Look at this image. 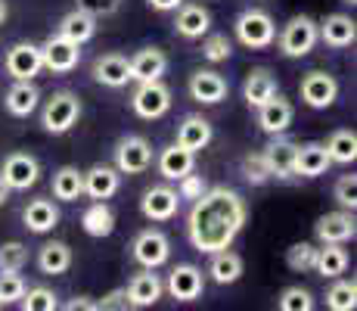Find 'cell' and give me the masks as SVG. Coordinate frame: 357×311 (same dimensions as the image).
<instances>
[{
    "instance_id": "1",
    "label": "cell",
    "mask_w": 357,
    "mask_h": 311,
    "mask_svg": "<svg viewBox=\"0 0 357 311\" xmlns=\"http://www.w3.org/2000/svg\"><path fill=\"white\" fill-rule=\"evenodd\" d=\"M245 224V203L230 187H211L202 196L193 199L187 218V237L199 252H218L230 249L236 233Z\"/></svg>"
},
{
    "instance_id": "2",
    "label": "cell",
    "mask_w": 357,
    "mask_h": 311,
    "mask_svg": "<svg viewBox=\"0 0 357 311\" xmlns=\"http://www.w3.org/2000/svg\"><path fill=\"white\" fill-rule=\"evenodd\" d=\"M233 31H236L239 44L249 47V50H264L277 38V25L264 10H243L233 22Z\"/></svg>"
},
{
    "instance_id": "3",
    "label": "cell",
    "mask_w": 357,
    "mask_h": 311,
    "mask_svg": "<svg viewBox=\"0 0 357 311\" xmlns=\"http://www.w3.org/2000/svg\"><path fill=\"white\" fill-rule=\"evenodd\" d=\"M78 119H81V100L72 91H56L44 103V113H40V124L50 134H66V131L75 128Z\"/></svg>"
},
{
    "instance_id": "4",
    "label": "cell",
    "mask_w": 357,
    "mask_h": 311,
    "mask_svg": "<svg viewBox=\"0 0 357 311\" xmlns=\"http://www.w3.org/2000/svg\"><path fill=\"white\" fill-rule=\"evenodd\" d=\"M317 41H320L317 22H314L311 16H292L289 22H286L283 34H280V50H283V57H289V59H301L314 50Z\"/></svg>"
},
{
    "instance_id": "5",
    "label": "cell",
    "mask_w": 357,
    "mask_h": 311,
    "mask_svg": "<svg viewBox=\"0 0 357 311\" xmlns=\"http://www.w3.org/2000/svg\"><path fill=\"white\" fill-rule=\"evenodd\" d=\"M137 91L130 96V106H134V113L140 115V119L153 122V119H162L165 113L171 109V91L162 85V78L155 81H137Z\"/></svg>"
},
{
    "instance_id": "6",
    "label": "cell",
    "mask_w": 357,
    "mask_h": 311,
    "mask_svg": "<svg viewBox=\"0 0 357 311\" xmlns=\"http://www.w3.org/2000/svg\"><path fill=\"white\" fill-rule=\"evenodd\" d=\"M149 165H153V147H149L146 137H140V134L121 137L119 147H115V168L121 175H140Z\"/></svg>"
},
{
    "instance_id": "7",
    "label": "cell",
    "mask_w": 357,
    "mask_h": 311,
    "mask_svg": "<svg viewBox=\"0 0 357 311\" xmlns=\"http://www.w3.org/2000/svg\"><path fill=\"white\" fill-rule=\"evenodd\" d=\"M78 59H81V44L63 38V34H53V38H47L40 44V62H44V68H50L56 75L72 72L78 66Z\"/></svg>"
},
{
    "instance_id": "8",
    "label": "cell",
    "mask_w": 357,
    "mask_h": 311,
    "mask_svg": "<svg viewBox=\"0 0 357 311\" xmlns=\"http://www.w3.org/2000/svg\"><path fill=\"white\" fill-rule=\"evenodd\" d=\"M3 184L10 190H29L40 178V162L31 153H10L3 159V171H0Z\"/></svg>"
},
{
    "instance_id": "9",
    "label": "cell",
    "mask_w": 357,
    "mask_h": 311,
    "mask_svg": "<svg viewBox=\"0 0 357 311\" xmlns=\"http://www.w3.org/2000/svg\"><path fill=\"white\" fill-rule=\"evenodd\" d=\"M6 75L16 81H31L34 75L44 68V62H40V47L29 44V41H22V44H13L10 50H6Z\"/></svg>"
},
{
    "instance_id": "10",
    "label": "cell",
    "mask_w": 357,
    "mask_h": 311,
    "mask_svg": "<svg viewBox=\"0 0 357 311\" xmlns=\"http://www.w3.org/2000/svg\"><path fill=\"white\" fill-rule=\"evenodd\" d=\"M130 249H134V259L140 261L143 268H153V271L171 259V243L162 231H140Z\"/></svg>"
},
{
    "instance_id": "11",
    "label": "cell",
    "mask_w": 357,
    "mask_h": 311,
    "mask_svg": "<svg viewBox=\"0 0 357 311\" xmlns=\"http://www.w3.org/2000/svg\"><path fill=\"white\" fill-rule=\"evenodd\" d=\"M335 96H339V81L329 72H307L305 78H301V100L311 109L333 106Z\"/></svg>"
},
{
    "instance_id": "12",
    "label": "cell",
    "mask_w": 357,
    "mask_h": 311,
    "mask_svg": "<svg viewBox=\"0 0 357 311\" xmlns=\"http://www.w3.org/2000/svg\"><path fill=\"white\" fill-rule=\"evenodd\" d=\"M177 205H181V196L171 187H149L140 199V212L149 221H168L177 215Z\"/></svg>"
},
{
    "instance_id": "13",
    "label": "cell",
    "mask_w": 357,
    "mask_h": 311,
    "mask_svg": "<svg viewBox=\"0 0 357 311\" xmlns=\"http://www.w3.org/2000/svg\"><path fill=\"white\" fill-rule=\"evenodd\" d=\"M227 91H230L227 81L218 72H211V68H199V72L190 75V96H193L196 103L215 106V103H221L224 96H227Z\"/></svg>"
},
{
    "instance_id": "14",
    "label": "cell",
    "mask_w": 357,
    "mask_h": 311,
    "mask_svg": "<svg viewBox=\"0 0 357 311\" xmlns=\"http://www.w3.org/2000/svg\"><path fill=\"white\" fill-rule=\"evenodd\" d=\"M320 243H348L354 237V212L342 209V212H326L324 218L314 224Z\"/></svg>"
},
{
    "instance_id": "15",
    "label": "cell",
    "mask_w": 357,
    "mask_h": 311,
    "mask_svg": "<svg viewBox=\"0 0 357 311\" xmlns=\"http://www.w3.org/2000/svg\"><path fill=\"white\" fill-rule=\"evenodd\" d=\"M292 103L289 100H283L280 94H273L271 100H264L258 106V124H261V131L264 134H283L286 128L292 124Z\"/></svg>"
},
{
    "instance_id": "16",
    "label": "cell",
    "mask_w": 357,
    "mask_h": 311,
    "mask_svg": "<svg viewBox=\"0 0 357 311\" xmlns=\"http://www.w3.org/2000/svg\"><path fill=\"white\" fill-rule=\"evenodd\" d=\"M205 277L196 265H177L174 271L168 274V293L174 296L177 302H193L202 296Z\"/></svg>"
},
{
    "instance_id": "17",
    "label": "cell",
    "mask_w": 357,
    "mask_h": 311,
    "mask_svg": "<svg viewBox=\"0 0 357 311\" xmlns=\"http://www.w3.org/2000/svg\"><path fill=\"white\" fill-rule=\"evenodd\" d=\"M211 29V13L202 3H181L177 6V19H174V31L187 41H196L202 34H208Z\"/></svg>"
},
{
    "instance_id": "18",
    "label": "cell",
    "mask_w": 357,
    "mask_h": 311,
    "mask_svg": "<svg viewBox=\"0 0 357 311\" xmlns=\"http://www.w3.org/2000/svg\"><path fill=\"white\" fill-rule=\"evenodd\" d=\"M93 81L102 85V87H112V91L125 87L130 81L128 57H121V53H106V57H100L97 62H93Z\"/></svg>"
},
{
    "instance_id": "19",
    "label": "cell",
    "mask_w": 357,
    "mask_h": 311,
    "mask_svg": "<svg viewBox=\"0 0 357 311\" xmlns=\"http://www.w3.org/2000/svg\"><path fill=\"white\" fill-rule=\"evenodd\" d=\"M295 147L298 143L273 134V140L264 147V162L271 168V178H292L295 175Z\"/></svg>"
},
{
    "instance_id": "20",
    "label": "cell",
    "mask_w": 357,
    "mask_h": 311,
    "mask_svg": "<svg viewBox=\"0 0 357 311\" xmlns=\"http://www.w3.org/2000/svg\"><path fill=\"white\" fill-rule=\"evenodd\" d=\"M128 62H130V81H155L168 68V57H165V50H159V47H143Z\"/></svg>"
},
{
    "instance_id": "21",
    "label": "cell",
    "mask_w": 357,
    "mask_h": 311,
    "mask_svg": "<svg viewBox=\"0 0 357 311\" xmlns=\"http://www.w3.org/2000/svg\"><path fill=\"white\" fill-rule=\"evenodd\" d=\"M162 280L159 274H153V268L140 271L137 277H130L128 283V299H130V308H149L162 299Z\"/></svg>"
},
{
    "instance_id": "22",
    "label": "cell",
    "mask_w": 357,
    "mask_h": 311,
    "mask_svg": "<svg viewBox=\"0 0 357 311\" xmlns=\"http://www.w3.org/2000/svg\"><path fill=\"white\" fill-rule=\"evenodd\" d=\"M317 34L329 47H351L357 38V22L351 16H345V13H333V16H326L317 25Z\"/></svg>"
},
{
    "instance_id": "23",
    "label": "cell",
    "mask_w": 357,
    "mask_h": 311,
    "mask_svg": "<svg viewBox=\"0 0 357 311\" xmlns=\"http://www.w3.org/2000/svg\"><path fill=\"white\" fill-rule=\"evenodd\" d=\"M333 165L324 143H301L295 147V175L301 178H320L326 175V168Z\"/></svg>"
},
{
    "instance_id": "24",
    "label": "cell",
    "mask_w": 357,
    "mask_h": 311,
    "mask_svg": "<svg viewBox=\"0 0 357 311\" xmlns=\"http://www.w3.org/2000/svg\"><path fill=\"white\" fill-rule=\"evenodd\" d=\"M121 184V171L112 168V165H93L84 175V193L91 199H109L119 193Z\"/></svg>"
},
{
    "instance_id": "25",
    "label": "cell",
    "mask_w": 357,
    "mask_h": 311,
    "mask_svg": "<svg viewBox=\"0 0 357 311\" xmlns=\"http://www.w3.org/2000/svg\"><path fill=\"white\" fill-rule=\"evenodd\" d=\"M196 165V153L193 150H183L181 143H174V147L162 150L159 156V175L165 181H181L183 175H190Z\"/></svg>"
},
{
    "instance_id": "26",
    "label": "cell",
    "mask_w": 357,
    "mask_h": 311,
    "mask_svg": "<svg viewBox=\"0 0 357 311\" xmlns=\"http://www.w3.org/2000/svg\"><path fill=\"white\" fill-rule=\"evenodd\" d=\"M38 100H40V91L31 85V81H16V85H13L10 91L3 94L6 113L16 115V119H25V115H31L34 109H38Z\"/></svg>"
},
{
    "instance_id": "27",
    "label": "cell",
    "mask_w": 357,
    "mask_h": 311,
    "mask_svg": "<svg viewBox=\"0 0 357 311\" xmlns=\"http://www.w3.org/2000/svg\"><path fill=\"white\" fill-rule=\"evenodd\" d=\"M59 34L68 41H75V44H87V41L97 34V16H91L87 10L75 6L72 13L63 16V22H59Z\"/></svg>"
},
{
    "instance_id": "28",
    "label": "cell",
    "mask_w": 357,
    "mask_h": 311,
    "mask_svg": "<svg viewBox=\"0 0 357 311\" xmlns=\"http://www.w3.org/2000/svg\"><path fill=\"white\" fill-rule=\"evenodd\" d=\"M22 221L31 233H50L59 224V209L50 199H31L22 212Z\"/></svg>"
},
{
    "instance_id": "29",
    "label": "cell",
    "mask_w": 357,
    "mask_h": 311,
    "mask_svg": "<svg viewBox=\"0 0 357 311\" xmlns=\"http://www.w3.org/2000/svg\"><path fill=\"white\" fill-rule=\"evenodd\" d=\"M211 137H215V131H211V124L202 119V115H187V119L181 122V128H177V143H181L183 150H205L211 143Z\"/></svg>"
},
{
    "instance_id": "30",
    "label": "cell",
    "mask_w": 357,
    "mask_h": 311,
    "mask_svg": "<svg viewBox=\"0 0 357 311\" xmlns=\"http://www.w3.org/2000/svg\"><path fill=\"white\" fill-rule=\"evenodd\" d=\"M277 94V78L271 75V68H252L249 75H245V85H243V96L249 106H261L264 100H271V96Z\"/></svg>"
},
{
    "instance_id": "31",
    "label": "cell",
    "mask_w": 357,
    "mask_h": 311,
    "mask_svg": "<svg viewBox=\"0 0 357 311\" xmlns=\"http://www.w3.org/2000/svg\"><path fill=\"white\" fill-rule=\"evenodd\" d=\"M81 227L91 237H109L115 231V215L106 205V199H93L84 212H81Z\"/></svg>"
},
{
    "instance_id": "32",
    "label": "cell",
    "mask_w": 357,
    "mask_h": 311,
    "mask_svg": "<svg viewBox=\"0 0 357 311\" xmlns=\"http://www.w3.org/2000/svg\"><path fill=\"white\" fill-rule=\"evenodd\" d=\"M208 274H211V280L221 283V287L236 283L243 277V259H239L236 252H230V249H218V252H211Z\"/></svg>"
},
{
    "instance_id": "33",
    "label": "cell",
    "mask_w": 357,
    "mask_h": 311,
    "mask_svg": "<svg viewBox=\"0 0 357 311\" xmlns=\"http://www.w3.org/2000/svg\"><path fill=\"white\" fill-rule=\"evenodd\" d=\"M68 265H72V249L66 243H59V240H50V243L40 246L38 252V268L44 274H50V277H56V274H66Z\"/></svg>"
},
{
    "instance_id": "34",
    "label": "cell",
    "mask_w": 357,
    "mask_h": 311,
    "mask_svg": "<svg viewBox=\"0 0 357 311\" xmlns=\"http://www.w3.org/2000/svg\"><path fill=\"white\" fill-rule=\"evenodd\" d=\"M314 271L320 277H342L348 271V252L342 249V243H324V249H317Z\"/></svg>"
},
{
    "instance_id": "35",
    "label": "cell",
    "mask_w": 357,
    "mask_h": 311,
    "mask_svg": "<svg viewBox=\"0 0 357 311\" xmlns=\"http://www.w3.org/2000/svg\"><path fill=\"white\" fill-rule=\"evenodd\" d=\"M84 193V171H78L75 165H63L53 175V196L63 203H75Z\"/></svg>"
},
{
    "instance_id": "36",
    "label": "cell",
    "mask_w": 357,
    "mask_h": 311,
    "mask_svg": "<svg viewBox=\"0 0 357 311\" xmlns=\"http://www.w3.org/2000/svg\"><path fill=\"white\" fill-rule=\"evenodd\" d=\"M324 147H326V153H329L333 162L348 165V162H354V159H357V134H354V131H348V128L333 131V137H329Z\"/></svg>"
},
{
    "instance_id": "37",
    "label": "cell",
    "mask_w": 357,
    "mask_h": 311,
    "mask_svg": "<svg viewBox=\"0 0 357 311\" xmlns=\"http://www.w3.org/2000/svg\"><path fill=\"white\" fill-rule=\"evenodd\" d=\"M326 305L333 311H354L357 305V283L354 280H335L326 293Z\"/></svg>"
},
{
    "instance_id": "38",
    "label": "cell",
    "mask_w": 357,
    "mask_h": 311,
    "mask_svg": "<svg viewBox=\"0 0 357 311\" xmlns=\"http://www.w3.org/2000/svg\"><path fill=\"white\" fill-rule=\"evenodd\" d=\"M22 308L25 311H56L59 302H56V293L47 287H34V289H25L22 293Z\"/></svg>"
},
{
    "instance_id": "39",
    "label": "cell",
    "mask_w": 357,
    "mask_h": 311,
    "mask_svg": "<svg viewBox=\"0 0 357 311\" xmlns=\"http://www.w3.org/2000/svg\"><path fill=\"white\" fill-rule=\"evenodd\" d=\"M314 259H317V249L311 243H295V246L286 249V265H289L295 274L314 271Z\"/></svg>"
},
{
    "instance_id": "40",
    "label": "cell",
    "mask_w": 357,
    "mask_h": 311,
    "mask_svg": "<svg viewBox=\"0 0 357 311\" xmlns=\"http://www.w3.org/2000/svg\"><path fill=\"white\" fill-rule=\"evenodd\" d=\"M25 293V280L19 277V271H0V308L19 302Z\"/></svg>"
},
{
    "instance_id": "41",
    "label": "cell",
    "mask_w": 357,
    "mask_h": 311,
    "mask_svg": "<svg viewBox=\"0 0 357 311\" xmlns=\"http://www.w3.org/2000/svg\"><path fill=\"white\" fill-rule=\"evenodd\" d=\"M277 305L283 311H311L314 296H311V289H305V287H289V289H283Z\"/></svg>"
},
{
    "instance_id": "42",
    "label": "cell",
    "mask_w": 357,
    "mask_h": 311,
    "mask_svg": "<svg viewBox=\"0 0 357 311\" xmlns=\"http://www.w3.org/2000/svg\"><path fill=\"white\" fill-rule=\"evenodd\" d=\"M25 261H29V249L22 243H3L0 246V271H22Z\"/></svg>"
},
{
    "instance_id": "43",
    "label": "cell",
    "mask_w": 357,
    "mask_h": 311,
    "mask_svg": "<svg viewBox=\"0 0 357 311\" xmlns=\"http://www.w3.org/2000/svg\"><path fill=\"white\" fill-rule=\"evenodd\" d=\"M243 178L249 184H267L271 181V168L264 162V153H249L243 159Z\"/></svg>"
},
{
    "instance_id": "44",
    "label": "cell",
    "mask_w": 357,
    "mask_h": 311,
    "mask_svg": "<svg viewBox=\"0 0 357 311\" xmlns=\"http://www.w3.org/2000/svg\"><path fill=\"white\" fill-rule=\"evenodd\" d=\"M230 53H233V44L227 34H208V38H205L202 57L208 62H224V59H230Z\"/></svg>"
},
{
    "instance_id": "45",
    "label": "cell",
    "mask_w": 357,
    "mask_h": 311,
    "mask_svg": "<svg viewBox=\"0 0 357 311\" xmlns=\"http://www.w3.org/2000/svg\"><path fill=\"white\" fill-rule=\"evenodd\" d=\"M335 203L342 205V209L354 212L357 209V178L354 175H342L339 181H335Z\"/></svg>"
},
{
    "instance_id": "46",
    "label": "cell",
    "mask_w": 357,
    "mask_h": 311,
    "mask_svg": "<svg viewBox=\"0 0 357 311\" xmlns=\"http://www.w3.org/2000/svg\"><path fill=\"white\" fill-rule=\"evenodd\" d=\"M177 184H181V187H177V196H181V199H196V196H202V193L208 190V187H205V178L193 175V171H190V175H183Z\"/></svg>"
},
{
    "instance_id": "47",
    "label": "cell",
    "mask_w": 357,
    "mask_h": 311,
    "mask_svg": "<svg viewBox=\"0 0 357 311\" xmlns=\"http://www.w3.org/2000/svg\"><path fill=\"white\" fill-rule=\"evenodd\" d=\"M130 299H128V289H112L109 296H102L97 302V311H128Z\"/></svg>"
},
{
    "instance_id": "48",
    "label": "cell",
    "mask_w": 357,
    "mask_h": 311,
    "mask_svg": "<svg viewBox=\"0 0 357 311\" xmlns=\"http://www.w3.org/2000/svg\"><path fill=\"white\" fill-rule=\"evenodd\" d=\"M78 6L100 19V16H112V13H119L121 0H78Z\"/></svg>"
},
{
    "instance_id": "49",
    "label": "cell",
    "mask_w": 357,
    "mask_h": 311,
    "mask_svg": "<svg viewBox=\"0 0 357 311\" xmlns=\"http://www.w3.org/2000/svg\"><path fill=\"white\" fill-rule=\"evenodd\" d=\"M66 311H97V302L91 296H75L72 302H66Z\"/></svg>"
},
{
    "instance_id": "50",
    "label": "cell",
    "mask_w": 357,
    "mask_h": 311,
    "mask_svg": "<svg viewBox=\"0 0 357 311\" xmlns=\"http://www.w3.org/2000/svg\"><path fill=\"white\" fill-rule=\"evenodd\" d=\"M149 6H153L155 13H171V10H177V6L183 3V0H146Z\"/></svg>"
},
{
    "instance_id": "51",
    "label": "cell",
    "mask_w": 357,
    "mask_h": 311,
    "mask_svg": "<svg viewBox=\"0 0 357 311\" xmlns=\"http://www.w3.org/2000/svg\"><path fill=\"white\" fill-rule=\"evenodd\" d=\"M6 199H10V187H6V184H3V178H0V205H3Z\"/></svg>"
},
{
    "instance_id": "52",
    "label": "cell",
    "mask_w": 357,
    "mask_h": 311,
    "mask_svg": "<svg viewBox=\"0 0 357 311\" xmlns=\"http://www.w3.org/2000/svg\"><path fill=\"white\" fill-rule=\"evenodd\" d=\"M3 19H6V3L0 0V25H3Z\"/></svg>"
},
{
    "instance_id": "53",
    "label": "cell",
    "mask_w": 357,
    "mask_h": 311,
    "mask_svg": "<svg viewBox=\"0 0 357 311\" xmlns=\"http://www.w3.org/2000/svg\"><path fill=\"white\" fill-rule=\"evenodd\" d=\"M345 3H351V6H354V3H357V0H345Z\"/></svg>"
}]
</instances>
